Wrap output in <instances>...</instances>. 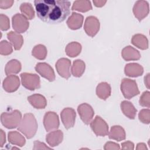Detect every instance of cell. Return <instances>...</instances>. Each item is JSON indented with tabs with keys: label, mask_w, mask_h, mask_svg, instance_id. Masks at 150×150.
Listing matches in <instances>:
<instances>
[{
	"label": "cell",
	"mask_w": 150,
	"mask_h": 150,
	"mask_svg": "<svg viewBox=\"0 0 150 150\" xmlns=\"http://www.w3.org/2000/svg\"><path fill=\"white\" fill-rule=\"evenodd\" d=\"M38 17L49 24L64 21L70 12L71 3L63 0H36L34 1Z\"/></svg>",
	"instance_id": "cell-1"
},
{
	"label": "cell",
	"mask_w": 150,
	"mask_h": 150,
	"mask_svg": "<svg viewBox=\"0 0 150 150\" xmlns=\"http://www.w3.org/2000/svg\"><path fill=\"white\" fill-rule=\"evenodd\" d=\"M38 129V123L34 115L26 113L18 126V130L21 132L28 139L35 136Z\"/></svg>",
	"instance_id": "cell-2"
},
{
	"label": "cell",
	"mask_w": 150,
	"mask_h": 150,
	"mask_svg": "<svg viewBox=\"0 0 150 150\" xmlns=\"http://www.w3.org/2000/svg\"><path fill=\"white\" fill-rule=\"evenodd\" d=\"M21 120L22 114L18 110H15L9 112H4L1 115L2 124L8 129H13L18 127Z\"/></svg>",
	"instance_id": "cell-3"
},
{
	"label": "cell",
	"mask_w": 150,
	"mask_h": 150,
	"mask_svg": "<svg viewBox=\"0 0 150 150\" xmlns=\"http://www.w3.org/2000/svg\"><path fill=\"white\" fill-rule=\"evenodd\" d=\"M120 88L124 97L127 99H131L139 94L136 81L130 79H123L121 80Z\"/></svg>",
	"instance_id": "cell-4"
},
{
	"label": "cell",
	"mask_w": 150,
	"mask_h": 150,
	"mask_svg": "<svg viewBox=\"0 0 150 150\" xmlns=\"http://www.w3.org/2000/svg\"><path fill=\"white\" fill-rule=\"evenodd\" d=\"M22 86L28 90L33 91L40 87L39 76L36 74L22 73L20 75Z\"/></svg>",
	"instance_id": "cell-5"
},
{
	"label": "cell",
	"mask_w": 150,
	"mask_h": 150,
	"mask_svg": "<svg viewBox=\"0 0 150 150\" xmlns=\"http://www.w3.org/2000/svg\"><path fill=\"white\" fill-rule=\"evenodd\" d=\"M90 127L97 136L105 137L108 134V125L100 116L97 115L90 122Z\"/></svg>",
	"instance_id": "cell-6"
},
{
	"label": "cell",
	"mask_w": 150,
	"mask_h": 150,
	"mask_svg": "<svg viewBox=\"0 0 150 150\" xmlns=\"http://www.w3.org/2000/svg\"><path fill=\"white\" fill-rule=\"evenodd\" d=\"M12 23L13 29L17 33H24L29 26L28 19L22 14L16 13L12 16Z\"/></svg>",
	"instance_id": "cell-7"
},
{
	"label": "cell",
	"mask_w": 150,
	"mask_h": 150,
	"mask_svg": "<svg viewBox=\"0 0 150 150\" xmlns=\"http://www.w3.org/2000/svg\"><path fill=\"white\" fill-rule=\"evenodd\" d=\"M59 119L58 115L53 111L45 113L43 117V125L46 131L57 129L59 127Z\"/></svg>",
	"instance_id": "cell-8"
},
{
	"label": "cell",
	"mask_w": 150,
	"mask_h": 150,
	"mask_svg": "<svg viewBox=\"0 0 150 150\" xmlns=\"http://www.w3.org/2000/svg\"><path fill=\"white\" fill-rule=\"evenodd\" d=\"M99 20L94 16H87L85 20L84 25V30L90 37H94L100 29Z\"/></svg>",
	"instance_id": "cell-9"
},
{
	"label": "cell",
	"mask_w": 150,
	"mask_h": 150,
	"mask_svg": "<svg viewBox=\"0 0 150 150\" xmlns=\"http://www.w3.org/2000/svg\"><path fill=\"white\" fill-rule=\"evenodd\" d=\"M76 116V114L75 110L71 108H65L60 113L61 120L66 129H68L74 126Z\"/></svg>",
	"instance_id": "cell-10"
},
{
	"label": "cell",
	"mask_w": 150,
	"mask_h": 150,
	"mask_svg": "<svg viewBox=\"0 0 150 150\" xmlns=\"http://www.w3.org/2000/svg\"><path fill=\"white\" fill-rule=\"evenodd\" d=\"M132 11L136 18L141 21L149 13V4L146 1H138L135 3Z\"/></svg>",
	"instance_id": "cell-11"
},
{
	"label": "cell",
	"mask_w": 150,
	"mask_h": 150,
	"mask_svg": "<svg viewBox=\"0 0 150 150\" xmlns=\"http://www.w3.org/2000/svg\"><path fill=\"white\" fill-rule=\"evenodd\" d=\"M77 111L83 122L85 124L88 125L94 114L92 107L87 103H82L78 106Z\"/></svg>",
	"instance_id": "cell-12"
},
{
	"label": "cell",
	"mask_w": 150,
	"mask_h": 150,
	"mask_svg": "<svg viewBox=\"0 0 150 150\" xmlns=\"http://www.w3.org/2000/svg\"><path fill=\"white\" fill-rule=\"evenodd\" d=\"M35 69L42 77L46 79L49 81L55 80V74L53 68L46 63H38L36 64Z\"/></svg>",
	"instance_id": "cell-13"
},
{
	"label": "cell",
	"mask_w": 150,
	"mask_h": 150,
	"mask_svg": "<svg viewBox=\"0 0 150 150\" xmlns=\"http://www.w3.org/2000/svg\"><path fill=\"white\" fill-rule=\"evenodd\" d=\"M71 62L67 58L59 59L56 63V69L58 74L62 77L68 79L70 74Z\"/></svg>",
	"instance_id": "cell-14"
},
{
	"label": "cell",
	"mask_w": 150,
	"mask_h": 150,
	"mask_svg": "<svg viewBox=\"0 0 150 150\" xmlns=\"http://www.w3.org/2000/svg\"><path fill=\"white\" fill-rule=\"evenodd\" d=\"M20 86V80L16 75H9L3 81L4 89L8 93H13L18 90Z\"/></svg>",
	"instance_id": "cell-15"
},
{
	"label": "cell",
	"mask_w": 150,
	"mask_h": 150,
	"mask_svg": "<svg viewBox=\"0 0 150 150\" xmlns=\"http://www.w3.org/2000/svg\"><path fill=\"white\" fill-rule=\"evenodd\" d=\"M63 133L61 130H54L46 135V140L47 144L51 146L54 147L59 145L63 141Z\"/></svg>",
	"instance_id": "cell-16"
},
{
	"label": "cell",
	"mask_w": 150,
	"mask_h": 150,
	"mask_svg": "<svg viewBox=\"0 0 150 150\" xmlns=\"http://www.w3.org/2000/svg\"><path fill=\"white\" fill-rule=\"evenodd\" d=\"M125 74L131 77H137L141 76L144 73L142 66L136 63L127 64L124 67Z\"/></svg>",
	"instance_id": "cell-17"
},
{
	"label": "cell",
	"mask_w": 150,
	"mask_h": 150,
	"mask_svg": "<svg viewBox=\"0 0 150 150\" xmlns=\"http://www.w3.org/2000/svg\"><path fill=\"white\" fill-rule=\"evenodd\" d=\"M83 22V16L77 12H73L66 22L68 27L72 30L80 29L82 26Z\"/></svg>",
	"instance_id": "cell-18"
},
{
	"label": "cell",
	"mask_w": 150,
	"mask_h": 150,
	"mask_svg": "<svg viewBox=\"0 0 150 150\" xmlns=\"http://www.w3.org/2000/svg\"><path fill=\"white\" fill-rule=\"evenodd\" d=\"M121 56L126 61L137 60L141 58L139 52L131 46H127L122 49Z\"/></svg>",
	"instance_id": "cell-19"
},
{
	"label": "cell",
	"mask_w": 150,
	"mask_h": 150,
	"mask_svg": "<svg viewBox=\"0 0 150 150\" xmlns=\"http://www.w3.org/2000/svg\"><path fill=\"white\" fill-rule=\"evenodd\" d=\"M28 100L34 108L37 109L45 108L47 105L46 98L40 94H35L28 97Z\"/></svg>",
	"instance_id": "cell-20"
},
{
	"label": "cell",
	"mask_w": 150,
	"mask_h": 150,
	"mask_svg": "<svg viewBox=\"0 0 150 150\" xmlns=\"http://www.w3.org/2000/svg\"><path fill=\"white\" fill-rule=\"evenodd\" d=\"M96 94L101 100L108 98L111 93L110 85L107 82H101L99 83L96 87Z\"/></svg>",
	"instance_id": "cell-21"
},
{
	"label": "cell",
	"mask_w": 150,
	"mask_h": 150,
	"mask_svg": "<svg viewBox=\"0 0 150 150\" xmlns=\"http://www.w3.org/2000/svg\"><path fill=\"white\" fill-rule=\"evenodd\" d=\"M108 137L110 139L117 141L124 140L126 137L125 130L120 125H114L111 128L108 133Z\"/></svg>",
	"instance_id": "cell-22"
},
{
	"label": "cell",
	"mask_w": 150,
	"mask_h": 150,
	"mask_svg": "<svg viewBox=\"0 0 150 150\" xmlns=\"http://www.w3.org/2000/svg\"><path fill=\"white\" fill-rule=\"evenodd\" d=\"M121 109L123 114L129 119H134L137 114V109L134 105L128 101H122L120 104Z\"/></svg>",
	"instance_id": "cell-23"
},
{
	"label": "cell",
	"mask_w": 150,
	"mask_h": 150,
	"mask_svg": "<svg viewBox=\"0 0 150 150\" xmlns=\"http://www.w3.org/2000/svg\"><path fill=\"white\" fill-rule=\"evenodd\" d=\"M7 38L14 47L15 50H20L23 43V39L21 35L13 31H10L7 33Z\"/></svg>",
	"instance_id": "cell-24"
},
{
	"label": "cell",
	"mask_w": 150,
	"mask_h": 150,
	"mask_svg": "<svg viewBox=\"0 0 150 150\" xmlns=\"http://www.w3.org/2000/svg\"><path fill=\"white\" fill-rule=\"evenodd\" d=\"M131 43L141 50H145L148 48V39L145 35L142 34L134 35L132 37Z\"/></svg>",
	"instance_id": "cell-25"
},
{
	"label": "cell",
	"mask_w": 150,
	"mask_h": 150,
	"mask_svg": "<svg viewBox=\"0 0 150 150\" xmlns=\"http://www.w3.org/2000/svg\"><path fill=\"white\" fill-rule=\"evenodd\" d=\"M21 68L22 66L21 62L18 60L12 59L6 64L5 72L7 76L17 74L21 70Z\"/></svg>",
	"instance_id": "cell-26"
},
{
	"label": "cell",
	"mask_w": 150,
	"mask_h": 150,
	"mask_svg": "<svg viewBox=\"0 0 150 150\" xmlns=\"http://www.w3.org/2000/svg\"><path fill=\"white\" fill-rule=\"evenodd\" d=\"M9 142L13 144L19 146H23L26 142L25 137L21 135L18 131H10L8 134Z\"/></svg>",
	"instance_id": "cell-27"
},
{
	"label": "cell",
	"mask_w": 150,
	"mask_h": 150,
	"mask_svg": "<svg viewBox=\"0 0 150 150\" xmlns=\"http://www.w3.org/2000/svg\"><path fill=\"white\" fill-rule=\"evenodd\" d=\"M81 51V45L77 42H72L67 44L65 48L66 54L71 57L77 56Z\"/></svg>",
	"instance_id": "cell-28"
},
{
	"label": "cell",
	"mask_w": 150,
	"mask_h": 150,
	"mask_svg": "<svg viewBox=\"0 0 150 150\" xmlns=\"http://www.w3.org/2000/svg\"><path fill=\"white\" fill-rule=\"evenodd\" d=\"M86 69V64L84 62L80 59L76 60L73 62L71 66V71L72 75L76 77H81L84 73Z\"/></svg>",
	"instance_id": "cell-29"
},
{
	"label": "cell",
	"mask_w": 150,
	"mask_h": 150,
	"mask_svg": "<svg viewBox=\"0 0 150 150\" xmlns=\"http://www.w3.org/2000/svg\"><path fill=\"white\" fill-rule=\"evenodd\" d=\"M92 9V5L90 1H76L73 2L71 10L81 12H86Z\"/></svg>",
	"instance_id": "cell-30"
},
{
	"label": "cell",
	"mask_w": 150,
	"mask_h": 150,
	"mask_svg": "<svg viewBox=\"0 0 150 150\" xmlns=\"http://www.w3.org/2000/svg\"><path fill=\"white\" fill-rule=\"evenodd\" d=\"M47 49L43 45H36L32 50V54L36 59L39 60H44L47 56Z\"/></svg>",
	"instance_id": "cell-31"
},
{
	"label": "cell",
	"mask_w": 150,
	"mask_h": 150,
	"mask_svg": "<svg viewBox=\"0 0 150 150\" xmlns=\"http://www.w3.org/2000/svg\"><path fill=\"white\" fill-rule=\"evenodd\" d=\"M20 10L27 19H32L35 18V11L30 3L23 2L20 5Z\"/></svg>",
	"instance_id": "cell-32"
},
{
	"label": "cell",
	"mask_w": 150,
	"mask_h": 150,
	"mask_svg": "<svg viewBox=\"0 0 150 150\" xmlns=\"http://www.w3.org/2000/svg\"><path fill=\"white\" fill-rule=\"evenodd\" d=\"M13 49L11 44L6 40H2L0 43V53L1 55L7 56L11 54Z\"/></svg>",
	"instance_id": "cell-33"
},
{
	"label": "cell",
	"mask_w": 150,
	"mask_h": 150,
	"mask_svg": "<svg viewBox=\"0 0 150 150\" xmlns=\"http://www.w3.org/2000/svg\"><path fill=\"white\" fill-rule=\"evenodd\" d=\"M138 118L139 121L146 124L150 122V110L149 108L141 110L138 114Z\"/></svg>",
	"instance_id": "cell-34"
},
{
	"label": "cell",
	"mask_w": 150,
	"mask_h": 150,
	"mask_svg": "<svg viewBox=\"0 0 150 150\" xmlns=\"http://www.w3.org/2000/svg\"><path fill=\"white\" fill-rule=\"evenodd\" d=\"M139 105L147 108L150 107V93L149 91H144L140 97Z\"/></svg>",
	"instance_id": "cell-35"
},
{
	"label": "cell",
	"mask_w": 150,
	"mask_h": 150,
	"mask_svg": "<svg viewBox=\"0 0 150 150\" xmlns=\"http://www.w3.org/2000/svg\"><path fill=\"white\" fill-rule=\"evenodd\" d=\"M10 27V22L8 17L1 13L0 15V28L1 30H7Z\"/></svg>",
	"instance_id": "cell-36"
},
{
	"label": "cell",
	"mask_w": 150,
	"mask_h": 150,
	"mask_svg": "<svg viewBox=\"0 0 150 150\" xmlns=\"http://www.w3.org/2000/svg\"><path fill=\"white\" fill-rule=\"evenodd\" d=\"M34 146L33 148V149H51L52 147H49L46 145L43 142H40L39 141H34Z\"/></svg>",
	"instance_id": "cell-37"
},
{
	"label": "cell",
	"mask_w": 150,
	"mask_h": 150,
	"mask_svg": "<svg viewBox=\"0 0 150 150\" xmlns=\"http://www.w3.org/2000/svg\"><path fill=\"white\" fill-rule=\"evenodd\" d=\"M104 149L105 150H110V149H120V147L119 144L113 142H107L105 143L104 146Z\"/></svg>",
	"instance_id": "cell-38"
},
{
	"label": "cell",
	"mask_w": 150,
	"mask_h": 150,
	"mask_svg": "<svg viewBox=\"0 0 150 150\" xmlns=\"http://www.w3.org/2000/svg\"><path fill=\"white\" fill-rule=\"evenodd\" d=\"M13 4L12 0H1L0 1V8L1 9H8L12 6Z\"/></svg>",
	"instance_id": "cell-39"
},
{
	"label": "cell",
	"mask_w": 150,
	"mask_h": 150,
	"mask_svg": "<svg viewBox=\"0 0 150 150\" xmlns=\"http://www.w3.org/2000/svg\"><path fill=\"white\" fill-rule=\"evenodd\" d=\"M122 149H134V144L131 141H125L121 144Z\"/></svg>",
	"instance_id": "cell-40"
},
{
	"label": "cell",
	"mask_w": 150,
	"mask_h": 150,
	"mask_svg": "<svg viewBox=\"0 0 150 150\" xmlns=\"http://www.w3.org/2000/svg\"><path fill=\"white\" fill-rule=\"evenodd\" d=\"M6 142L5 133L2 129L0 130V147L2 148L4 146V144Z\"/></svg>",
	"instance_id": "cell-41"
},
{
	"label": "cell",
	"mask_w": 150,
	"mask_h": 150,
	"mask_svg": "<svg viewBox=\"0 0 150 150\" xmlns=\"http://www.w3.org/2000/svg\"><path fill=\"white\" fill-rule=\"evenodd\" d=\"M94 5L97 7H102L103 6L105 3L107 2V1H98V0H94L93 1Z\"/></svg>",
	"instance_id": "cell-42"
},
{
	"label": "cell",
	"mask_w": 150,
	"mask_h": 150,
	"mask_svg": "<svg viewBox=\"0 0 150 150\" xmlns=\"http://www.w3.org/2000/svg\"><path fill=\"white\" fill-rule=\"evenodd\" d=\"M144 83L145 85L147 87L148 89L149 88V73H148L146 76L144 77Z\"/></svg>",
	"instance_id": "cell-43"
},
{
	"label": "cell",
	"mask_w": 150,
	"mask_h": 150,
	"mask_svg": "<svg viewBox=\"0 0 150 150\" xmlns=\"http://www.w3.org/2000/svg\"><path fill=\"white\" fill-rule=\"evenodd\" d=\"M137 149H147V148L146 146V145L144 143H139L137 144Z\"/></svg>",
	"instance_id": "cell-44"
}]
</instances>
